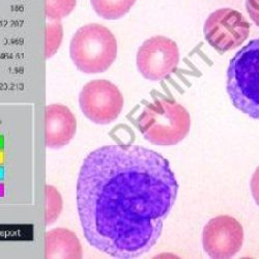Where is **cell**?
Listing matches in <instances>:
<instances>
[{"label":"cell","mask_w":259,"mask_h":259,"mask_svg":"<svg viewBox=\"0 0 259 259\" xmlns=\"http://www.w3.org/2000/svg\"><path fill=\"white\" fill-rule=\"evenodd\" d=\"M77 121L68 107L52 104L46 107V145L52 149L66 146L74 138Z\"/></svg>","instance_id":"9c48e42d"},{"label":"cell","mask_w":259,"mask_h":259,"mask_svg":"<svg viewBox=\"0 0 259 259\" xmlns=\"http://www.w3.org/2000/svg\"><path fill=\"white\" fill-rule=\"evenodd\" d=\"M76 6V0H46V16L49 20L59 21L69 16Z\"/></svg>","instance_id":"7c38bea8"},{"label":"cell","mask_w":259,"mask_h":259,"mask_svg":"<svg viewBox=\"0 0 259 259\" xmlns=\"http://www.w3.org/2000/svg\"><path fill=\"white\" fill-rule=\"evenodd\" d=\"M143 137L155 145H176L188 135L190 114L181 104L158 99L148 104L137 120Z\"/></svg>","instance_id":"3957f363"},{"label":"cell","mask_w":259,"mask_h":259,"mask_svg":"<svg viewBox=\"0 0 259 259\" xmlns=\"http://www.w3.org/2000/svg\"><path fill=\"white\" fill-rule=\"evenodd\" d=\"M136 0H91L95 12L106 20L123 17L134 6Z\"/></svg>","instance_id":"8fae6325"},{"label":"cell","mask_w":259,"mask_h":259,"mask_svg":"<svg viewBox=\"0 0 259 259\" xmlns=\"http://www.w3.org/2000/svg\"><path fill=\"white\" fill-rule=\"evenodd\" d=\"M203 32L206 41L213 49L226 52L240 47L248 38L250 23L240 12L220 9L208 16Z\"/></svg>","instance_id":"52a82bcc"},{"label":"cell","mask_w":259,"mask_h":259,"mask_svg":"<svg viewBox=\"0 0 259 259\" xmlns=\"http://www.w3.org/2000/svg\"><path fill=\"white\" fill-rule=\"evenodd\" d=\"M63 36L61 24L48 23L46 27V57H52L58 50Z\"/></svg>","instance_id":"4fadbf2b"},{"label":"cell","mask_w":259,"mask_h":259,"mask_svg":"<svg viewBox=\"0 0 259 259\" xmlns=\"http://www.w3.org/2000/svg\"><path fill=\"white\" fill-rule=\"evenodd\" d=\"M243 243V226L230 215H218L204 226L202 246L211 258H231L241 250Z\"/></svg>","instance_id":"ba28073f"},{"label":"cell","mask_w":259,"mask_h":259,"mask_svg":"<svg viewBox=\"0 0 259 259\" xmlns=\"http://www.w3.org/2000/svg\"><path fill=\"white\" fill-rule=\"evenodd\" d=\"M226 90L235 108L259 119V38L251 40L230 60Z\"/></svg>","instance_id":"7a4b0ae2"},{"label":"cell","mask_w":259,"mask_h":259,"mask_svg":"<svg viewBox=\"0 0 259 259\" xmlns=\"http://www.w3.org/2000/svg\"><path fill=\"white\" fill-rule=\"evenodd\" d=\"M137 68L150 81H163L174 74L180 62V50L172 39L157 35L146 39L137 53Z\"/></svg>","instance_id":"8992f818"},{"label":"cell","mask_w":259,"mask_h":259,"mask_svg":"<svg viewBox=\"0 0 259 259\" xmlns=\"http://www.w3.org/2000/svg\"><path fill=\"white\" fill-rule=\"evenodd\" d=\"M246 8L252 21L259 27V0H246Z\"/></svg>","instance_id":"5bb4252c"},{"label":"cell","mask_w":259,"mask_h":259,"mask_svg":"<svg viewBox=\"0 0 259 259\" xmlns=\"http://www.w3.org/2000/svg\"><path fill=\"white\" fill-rule=\"evenodd\" d=\"M70 56L82 73L106 72L117 56L116 38L109 29L100 24L84 25L71 40Z\"/></svg>","instance_id":"277c9868"},{"label":"cell","mask_w":259,"mask_h":259,"mask_svg":"<svg viewBox=\"0 0 259 259\" xmlns=\"http://www.w3.org/2000/svg\"><path fill=\"white\" fill-rule=\"evenodd\" d=\"M47 258H81V244L71 230L56 228L46 234Z\"/></svg>","instance_id":"30bf717a"},{"label":"cell","mask_w":259,"mask_h":259,"mask_svg":"<svg viewBox=\"0 0 259 259\" xmlns=\"http://www.w3.org/2000/svg\"><path fill=\"white\" fill-rule=\"evenodd\" d=\"M79 104L83 114L97 124H109L120 114L123 98L116 85L108 80H94L82 89Z\"/></svg>","instance_id":"5b68a950"},{"label":"cell","mask_w":259,"mask_h":259,"mask_svg":"<svg viewBox=\"0 0 259 259\" xmlns=\"http://www.w3.org/2000/svg\"><path fill=\"white\" fill-rule=\"evenodd\" d=\"M250 187H251L252 196L255 202L257 203V205L259 206V167H257V169L254 172V175L251 179Z\"/></svg>","instance_id":"9a60e30c"},{"label":"cell","mask_w":259,"mask_h":259,"mask_svg":"<svg viewBox=\"0 0 259 259\" xmlns=\"http://www.w3.org/2000/svg\"><path fill=\"white\" fill-rule=\"evenodd\" d=\"M179 191L169 162L139 145H106L85 158L77 208L86 241L113 258H137L160 239Z\"/></svg>","instance_id":"6da1fadb"}]
</instances>
